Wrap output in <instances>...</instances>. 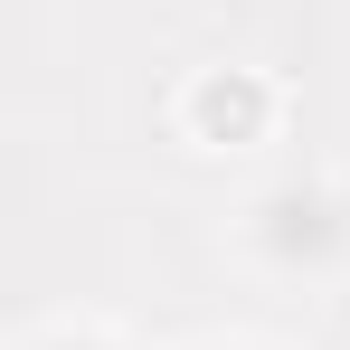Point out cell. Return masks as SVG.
I'll return each instance as SVG.
<instances>
[{
  "label": "cell",
  "mask_w": 350,
  "mask_h": 350,
  "mask_svg": "<svg viewBox=\"0 0 350 350\" xmlns=\"http://www.w3.org/2000/svg\"><path fill=\"white\" fill-rule=\"evenodd\" d=\"M246 256L275 275H332L350 265V199L332 180H284L246 208Z\"/></svg>",
  "instance_id": "1"
},
{
  "label": "cell",
  "mask_w": 350,
  "mask_h": 350,
  "mask_svg": "<svg viewBox=\"0 0 350 350\" xmlns=\"http://www.w3.org/2000/svg\"><path fill=\"white\" fill-rule=\"evenodd\" d=\"M265 114H275V95H265V76H246V66H218V76L189 85V133H199V142H256Z\"/></svg>",
  "instance_id": "2"
},
{
  "label": "cell",
  "mask_w": 350,
  "mask_h": 350,
  "mask_svg": "<svg viewBox=\"0 0 350 350\" xmlns=\"http://www.w3.org/2000/svg\"><path fill=\"white\" fill-rule=\"evenodd\" d=\"M29 350H114V341H105V332H76V322H66V332H38Z\"/></svg>",
  "instance_id": "3"
}]
</instances>
